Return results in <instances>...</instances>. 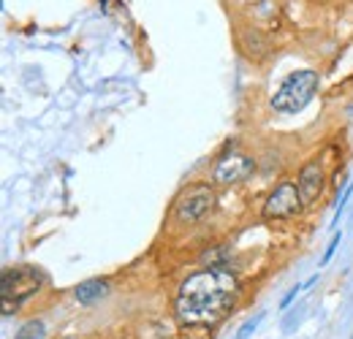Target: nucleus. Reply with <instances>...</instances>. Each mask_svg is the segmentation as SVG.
Wrapping results in <instances>:
<instances>
[{
	"mask_svg": "<svg viewBox=\"0 0 353 339\" xmlns=\"http://www.w3.org/2000/svg\"><path fill=\"white\" fill-rule=\"evenodd\" d=\"M302 207L304 204H302L299 187L291 185V182H282V185L274 187V190L269 193V198H266L264 217L266 220H285V217H294Z\"/></svg>",
	"mask_w": 353,
	"mask_h": 339,
	"instance_id": "obj_5",
	"label": "nucleus"
},
{
	"mask_svg": "<svg viewBox=\"0 0 353 339\" xmlns=\"http://www.w3.org/2000/svg\"><path fill=\"white\" fill-rule=\"evenodd\" d=\"M318 74L315 71H294V74L285 76V82L277 87V92L272 95V109L282 114H294L302 112L304 106L312 100L318 90Z\"/></svg>",
	"mask_w": 353,
	"mask_h": 339,
	"instance_id": "obj_2",
	"label": "nucleus"
},
{
	"mask_svg": "<svg viewBox=\"0 0 353 339\" xmlns=\"http://www.w3.org/2000/svg\"><path fill=\"white\" fill-rule=\"evenodd\" d=\"M41 282H44V277L33 269V266L6 269L3 272V285H0V293H3V315L17 312L19 304L41 288Z\"/></svg>",
	"mask_w": 353,
	"mask_h": 339,
	"instance_id": "obj_3",
	"label": "nucleus"
},
{
	"mask_svg": "<svg viewBox=\"0 0 353 339\" xmlns=\"http://www.w3.org/2000/svg\"><path fill=\"white\" fill-rule=\"evenodd\" d=\"M215 207V190L209 185H190L174 204V217L182 223H196Z\"/></svg>",
	"mask_w": 353,
	"mask_h": 339,
	"instance_id": "obj_4",
	"label": "nucleus"
},
{
	"mask_svg": "<svg viewBox=\"0 0 353 339\" xmlns=\"http://www.w3.org/2000/svg\"><path fill=\"white\" fill-rule=\"evenodd\" d=\"M237 296V277L226 266L190 274L177 293L174 315L182 326H212L231 310Z\"/></svg>",
	"mask_w": 353,
	"mask_h": 339,
	"instance_id": "obj_1",
	"label": "nucleus"
},
{
	"mask_svg": "<svg viewBox=\"0 0 353 339\" xmlns=\"http://www.w3.org/2000/svg\"><path fill=\"white\" fill-rule=\"evenodd\" d=\"M340 239H342V233H337L334 239H332V244H329V250H326V255H324V261H320V266H326L329 261H332V255H334V250H337V244H340Z\"/></svg>",
	"mask_w": 353,
	"mask_h": 339,
	"instance_id": "obj_12",
	"label": "nucleus"
},
{
	"mask_svg": "<svg viewBox=\"0 0 353 339\" xmlns=\"http://www.w3.org/2000/svg\"><path fill=\"white\" fill-rule=\"evenodd\" d=\"M296 187H299V195H302V204L310 207L315 204V198L324 190V168H320L318 160L307 163L304 168L299 171V179H296Z\"/></svg>",
	"mask_w": 353,
	"mask_h": 339,
	"instance_id": "obj_7",
	"label": "nucleus"
},
{
	"mask_svg": "<svg viewBox=\"0 0 353 339\" xmlns=\"http://www.w3.org/2000/svg\"><path fill=\"white\" fill-rule=\"evenodd\" d=\"M302 290H307V285H296V288L291 290V293H288V296H285V298H282V301H280V310H288V307H291V301H294V298L302 293Z\"/></svg>",
	"mask_w": 353,
	"mask_h": 339,
	"instance_id": "obj_11",
	"label": "nucleus"
},
{
	"mask_svg": "<svg viewBox=\"0 0 353 339\" xmlns=\"http://www.w3.org/2000/svg\"><path fill=\"white\" fill-rule=\"evenodd\" d=\"M255 163L253 157L242 155V152H231V155H223L217 160L215 171H212V179L217 185H237V182H245V179L253 174Z\"/></svg>",
	"mask_w": 353,
	"mask_h": 339,
	"instance_id": "obj_6",
	"label": "nucleus"
},
{
	"mask_svg": "<svg viewBox=\"0 0 353 339\" xmlns=\"http://www.w3.org/2000/svg\"><path fill=\"white\" fill-rule=\"evenodd\" d=\"M109 293V282L106 280H87V282H82V285H76L74 290V298L79 301L82 307H90V304H95L101 301Z\"/></svg>",
	"mask_w": 353,
	"mask_h": 339,
	"instance_id": "obj_8",
	"label": "nucleus"
},
{
	"mask_svg": "<svg viewBox=\"0 0 353 339\" xmlns=\"http://www.w3.org/2000/svg\"><path fill=\"white\" fill-rule=\"evenodd\" d=\"M353 195V182L345 187V193H342V198H340V204H337V212H334V223L340 220V215H342V209H345V204H348V198Z\"/></svg>",
	"mask_w": 353,
	"mask_h": 339,
	"instance_id": "obj_10",
	"label": "nucleus"
},
{
	"mask_svg": "<svg viewBox=\"0 0 353 339\" xmlns=\"http://www.w3.org/2000/svg\"><path fill=\"white\" fill-rule=\"evenodd\" d=\"M14 339H46V326L41 320H27L25 326H22Z\"/></svg>",
	"mask_w": 353,
	"mask_h": 339,
	"instance_id": "obj_9",
	"label": "nucleus"
}]
</instances>
